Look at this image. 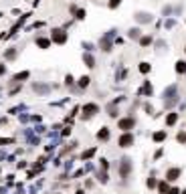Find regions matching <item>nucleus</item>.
Returning a JSON list of instances; mask_svg holds the SVG:
<instances>
[{
  "mask_svg": "<svg viewBox=\"0 0 186 194\" xmlns=\"http://www.w3.org/2000/svg\"><path fill=\"white\" fill-rule=\"evenodd\" d=\"M180 174H182V170H180V168H170V170H168V174H166V180H168V182H174V180L180 178Z\"/></svg>",
  "mask_w": 186,
  "mask_h": 194,
  "instance_id": "1",
  "label": "nucleus"
},
{
  "mask_svg": "<svg viewBox=\"0 0 186 194\" xmlns=\"http://www.w3.org/2000/svg\"><path fill=\"white\" fill-rule=\"evenodd\" d=\"M132 142H133L132 133H123V136L119 137V146H122V148H128V146H132Z\"/></svg>",
  "mask_w": 186,
  "mask_h": 194,
  "instance_id": "2",
  "label": "nucleus"
},
{
  "mask_svg": "<svg viewBox=\"0 0 186 194\" xmlns=\"http://www.w3.org/2000/svg\"><path fill=\"white\" fill-rule=\"evenodd\" d=\"M133 123H136V122H133L132 117H128V119H119V127H122V129H132Z\"/></svg>",
  "mask_w": 186,
  "mask_h": 194,
  "instance_id": "3",
  "label": "nucleus"
},
{
  "mask_svg": "<svg viewBox=\"0 0 186 194\" xmlns=\"http://www.w3.org/2000/svg\"><path fill=\"white\" fill-rule=\"evenodd\" d=\"M83 111H85V115H95L97 113V105H95V103H87V105L83 107Z\"/></svg>",
  "mask_w": 186,
  "mask_h": 194,
  "instance_id": "4",
  "label": "nucleus"
},
{
  "mask_svg": "<svg viewBox=\"0 0 186 194\" xmlns=\"http://www.w3.org/2000/svg\"><path fill=\"white\" fill-rule=\"evenodd\" d=\"M55 34H53V38H55V41H57V42H65V38H67V34H65L63 31H59V28H57V31H53Z\"/></svg>",
  "mask_w": 186,
  "mask_h": 194,
  "instance_id": "5",
  "label": "nucleus"
},
{
  "mask_svg": "<svg viewBox=\"0 0 186 194\" xmlns=\"http://www.w3.org/2000/svg\"><path fill=\"white\" fill-rule=\"evenodd\" d=\"M176 122H178V113H170L166 117V123H168V126H174Z\"/></svg>",
  "mask_w": 186,
  "mask_h": 194,
  "instance_id": "6",
  "label": "nucleus"
},
{
  "mask_svg": "<svg viewBox=\"0 0 186 194\" xmlns=\"http://www.w3.org/2000/svg\"><path fill=\"white\" fill-rule=\"evenodd\" d=\"M128 174H129V160H123V164H122V176L125 178Z\"/></svg>",
  "mask_w": 186,
  "mask_h": 194,
  "instance_id": "7",
  "label": "nucleus"
},
{
  "mask_svg": "<svg viewBox=\"0 0 186 194\" xmlns=\"http://www.w3.org/2000/svg\"><path fill=\"white\" fill-rule=\"evenodd\" d=\"M97 137H99V140H107V137H109V132H107V127H103L101 132L97 133Z\"/></svg>",
  "mask_w": 186,
  "mask_h": 194,
  "instance_id": "8",
  "label": "nucleus"
},
{
  "mask_svg": "<svg viewBox=\"0 0 186 194\" xmlns=\"http://www.w3.org/2000/svg\"><path fill=\"white\" fill-rule=\"evenodd\" d=\"M176 71H178V73H186V63L178 61V63H176Z\"/></svg>",
  "mask_w": 186,
  "mask_h": 194,
  "instance_id": "9",
  "label": "nucleus"
},
{
  "mask_svg": "<svg viewBox=\"0 0 186 194\" xmlns=\"http://www.w3.org/2000/svg\"><path fill=\"white\" fill-rule=\"evenodd\" d=\"M164 137H166V133H164V132H156V133H154V140H156V142H162Z\"/></svg>",
  "mask_w": 186,
  "mask_h": 194,
  "instance_id": "10",
  "label": "nucleus"
},
{
  "mask_svg": "<svg viewBox=\"0 0 186 194\" xmlns=\"http://www.w3.org/2000/svg\"><path fill=\"white\" fill-rule=\"evenodd\" d=\"M158 188H160V192H162V194H166L168 190H170V188H168V184H166V182H160V184H158Z\"/></svg>",
  "mask_w": 186,
  "mask_h": 194,
  "instance_id": "11",
  "label": "nucleus"
},
{
  "mask_svg": "<svg viewBox=\"0 0 186 194\" xmlns=\"http://www.w3.org/2000/svg\"><path fill=\"white\" fill-rule=\"evenodd\" d=\"M85 63H87V67H93V65H95V59L91 57V55H85Z\"/></svg>",
  "mask_w": 186,
  "mask_h": 194,
  "instance_id": "12",
  "label": "nucleus"
},
{
  "mask_svg": "<svg viewBox=\"0 0 186 194\" xmlns=\"http://www.w3.org/2000/svg\"><path fill=\"white\" fill-rule=\"evenodd\" d=\"M37 45H38V47H43V49H47V47H49V41H47V38H38Z\"/></svg>",
  "mask_w": 186,
  "mask_h": 194,
  "instance_id": "13",
  "label": "nucleus"
},
{
  "mask_svg": "<svg viewBox=\"0 0 186 194\" xmlns=\"http://www.w3.org/2000/svg\"><path fill=\"white\" fill-rule=\"evenodd\" d=\"M23 79H28V73H18V75H14V81H23Z\"/></svg>",
  "mask_w": 186,
  "mask_h": 194,
  "instance_id": "14",
  "label": "nucleus"
},
{
  "mask_svg": "<svg viewBox=\"0 0 186 194\" xmlns=\"http://www.w3.org/2000/svg\"><path fill=\"white\" fill-rule=\"evenodd\" d=\"M93 154H95V148H93V150H87V152H83V156H81V158H83V160H87V158H91Z\"/></svg>",
  "mask_w": 186,
  "mask_h": 194,
  "instance_id": "15",
  "label": "nucleus"
},
{
  "mask_svg": "<svg viewBox=\"0 0 186 194\" xmlns=\"http://www.w3.org/2000/svg\"><path fill=\"white\" fill-rule=\"evenodd\" d=\"M79 85H81V87H87V85H89V77H81Z\"/></svg>",
  "mask_w": 186,
  "mask_h": 194,
  "instance_id": "16",
  "label": "nucleus"
},
{
  "mask_svg": "<svg viewBox=\"0 0 186 194\" xmlns=\"http://www.w3.org/2000/svg\"><path fill=\"white\" fill-rule=\"evenodd\" d=\"M140 71H142V73H148V71H150V65H148V63H142V65H140Z\"/></svg>",
  "mask_w": 186,
  "mask_h": 194,
  "instance_id": "17",
  "label": "nucleus"
},
{
  "mask_svg": "<svg viewBox=\"0 0 186 194\" xmlns=\"http://www.w3.org/2000/svg\"><path fill=\"white\" fill-rule=\"evenodd\" d=\"M178 142H180V144H184V142H186V132H180L178 133Z\"/></svg>",
  "mask_w": 186,
  "mask_h": 194,
  "instance_id": "18",
  "label": "nucleus"
},
{
  "mask_svg": "<svg viewBox=\"0 0 186 194\" xmlns=\"http://www.w3.org/2000/svg\"><path fill=\"white\" fill-rule=\"evenodd\" d=\"M166 194H180V190H178V188H170Z\"/></svg>",
  "mask_w": 186,
  "mask_h": 194,
  "instance_id": "19",
  "label": "nucleus"
},
{
  "mask_svg": "<svg viewBox=\"0 0 186 194\" xmlns=\"http://www.w3.org/2000/svg\"><path fill=\"white\" fill-rule=\"evenodd\" d=\"M148 186H150V188H154V186H156V180H154V178H150V180H148Z\"/></svg>",
  "mask_w": 186,
  "mask_h": 194,
  "instance_id": "20",
  "label": "nucleus"
},
{
  "mask_svg": "<svg viewBox=\"0 0 186 194\" xmlns=\"http://www.w3.org/2000/svg\"><path fill=\"white\" fill-rule=\"evenodd\" d=\"M118 4H119V0H111V8H113V6H118Z\"/></svg>",
  "mask_w": 186,
  "mask_h": 194,
  "instance_id": "21",
  "label": "nucleus"
},
{
  "mask_svg": "<svg viewBox=\"0 0 186 194\" xmlns=\"http://www.w3.org/2000/svg\"><path fill=\"white\" fill-rule=\"evenodd\" d=\"M12 140H0V144H10Z\"/></svg>",
  "mask_w": 186,
  "mask_h": 194,
  "instance_id": "22",
  "label": "nucleus"
},
{
  "mask_svg": "<svg viewBox=\"0 0 186 194\" xmlns=\"http://www.w3.org/2000/svg\"><path fill=\"white\" fill-rule=\"evenodd\" d=\"M182 194H186V188H184V190H182Z\"/></svg>",
  "mask_w": 186,
  "mask_h": 194,
  "instance_id": "23",
  "label": "nucleus"
}]
</instances>
